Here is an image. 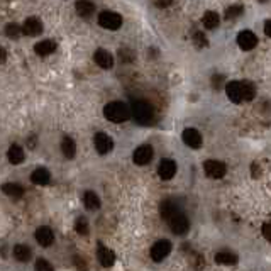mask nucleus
Wrapping results in <instances>:
<instances>
[{
    "label": "nucleus",
    "instance_id": "34",
    "mask_svg": "<svg viewBox=\"0 0 271 271\" xmlns=\"http://www.w3.org/2000/svg\"><path fill=\"white\" fill-rule=\"evenodd\" d=\"M221 82H224V76H222V75H214V78H212V83H214V89H219V87L222 85Z\"/></svg>",
    "mask_w": 271,
    "mask_h": 271
},
{
    "label": "nucleus",
    "instance_id": "6",
    "mask_svg": "<svg viewBox=\"0 0 271 271\" xmlns=\"http://www.w3.org/2000/svg\"><path fill=\"white\" fill-rule=\"evenodd\" d=\"M168 224H170L171 232L177 234V236H185V234L190 230L188 217H186L185 214H181V212H178L177 215H173V217L168 221Z\"/></svg>",
    "mask_w": 271,
    "mask_h": 271
},
{
    "label": "nucleus",
    "instance_id": "3",
    "mask_svg": "<svg viewBox=\"0 0 271 271\" xmlns=\"http://www.w3.org/2000/svg\"><path fill=\"white\" fill-rule=\"evenodd\" d=\"M131 113H133L134 120L141 126H149L155 119V111L153 107L144 100H136L131 105Z\"/></svg>",
    "mask_w": 271,
    "mask_h": 271
},
{
    "label": "nucleus",
    "instance_id": "27",
    "mask_svg": "<svg viewBox=\"0 0 271 271\" xmlns=\"http://www.w3.org/2000/svg\"><path fill=\"white\" fill-rule=\"evenodd\" d=\"M215 261H217L219 265H236L237 256L234 254V252L222 251V252H217V254H215Z\"/></svg>",
    "mask_w": 271,
    "mask_h": 271
},
{
    "label": "nucleus",
    "instance_id": "26",
    "mask_svg": "<svg viewBox=\"0 0 271 271\" xmlns=\"http://www.w3.org/2000/svg\"><path fill=\"white\" fill-rule=\"evenodd\" d=\"M83 203H85V207L89 208V210H97V208H100V199H98V195L95 192H85V195H83Z\"/></svg>",
    "mask_w": 271,
    "mask_h": 271
},
{
    "label": "nucleus",
    "instance_id": "12",
    "mask_svg": "<svg viewBox=\"0 0 271 271\" xmlns=\"http://www.w3.org/2000/svg\"><path fill=\"white\" fill-rule=\"evenodd\" d=\"M158 175L161 177V180H171L177 175V163L173 159H161Z\"/></svg>",
    "mask_w": 271,
    "mask_h": 271
},
{
    "label": "nucleus",
    "instance_id": "25",
    "mask_svg": "<svg viewBox=\"0 0 271 271\" xmlns=\"http://www.w3.org/2000/svg\"><path fill=\"white\" fill-rule=\"evenodd\" d=\"M221 23V17H219L217 12H214V10H208V12L203 14L202 17V24L205 29H215Z\"/></svg>",
    "mask_w": 271,
    "mask_h": 271
},
{
    "label": "nucleus",
    "instance_id": "1",
    "mask_svg": "<svg viewBox=\"0 0 271 271\" xmlns=\"http://www.w3.org/2000/svg\"><path fill=\"white\" fill-rule=\"evenodd\" d=\"M226 93L230 102L241 104L244 100H252L256 95V90L251 82H229L226 87Z\"/></svg>",
    "mask_w": 271,
    "mask_h": 271
},
{
    "label": "nucleus",
    "instance_id": "5",
    "mask_svg": "<svg viewBox=\"0 0 271 271\" xmlns=\"http://www.w3.org/2000/svg\"><path fill=\"white\" fill-rule=\"evenodd\" d=\"M203 171L208 178L212 180H221V178L226 177V164L222 161H217V159H208L203 163Z\"/></svg>",
    "mask_w": 271,
    "mask_h": 271
},
{
    "label": "nucleus",
    "instance_id": "14",
    "mask_svg": "<svg viewBox=\"0 0 271 271\" xmlns=\"http://www.w3.org/2000/svg\"><path fill=\"white\" fill-rule=\"evenodd\" d=\"M178 212H180V207H178V203L175 202V200H164V202H161V207H159V214L161 217L164 219V221H170L173 215H177Z\"/></svg>",
    "mask_w": 271,
    "mask_h": 271
},
{
    "label": "nucleus",
    "instance_id": "28",
    "mask_svg": "<svg viewBox=\"0 0 271 271\" xmlns=\"http://www.w3.org/2000/svg\"><path fill=\"white\" fill-rule=\"evenodd\" d=\"M75 230L80 234V236H89L90 232V227H89V222H87L85 217H78L75 222Z\"/></svg>",
    "mask_w": 271,
    "mask_h": 271
},
{
    "label": "nucleus",
    "instance_id": "9",
    "mask_svg": "<svg viewBox=\"0 0 271 271\" xmlns=\"http://www.w3.org/2000/svg\"><path fill=\"white\" fill-rule=\"evenodd\" d=\"M93 144H95V149H97L98 155H107V153H111L113 148V141L111 139V136H107L105 133L95 134Z\"/></svg>",
    "mask_w": 271,
    "mask_h": 271
},
{
    "label": "nucleus",
    "instance_id": "37",
    "mask_svg": "<svg viewBox=\"0 0 271 271\" xmlns=\"http://www.w3.org/2000/svg\"><path fill=\"white\" fill-rule=\"evenodd\" d=\"M173 0H156V5L158 7H168Z\"/></svg>",
    "mask_w": 271,
    "mask_h": 271
},
{
    "label": "nucleus",
    "instance_id": "13",
    "mask_svg": "<svg viewBox=\"0 0 271 271\" xmlns=\"http://www.w3.org/2000/svg\"><path fill=\"white\" fill-rule=\"evenodd\" d=\"M36 241H38V243L41 244L43 248H49L51 244L54 243L53 230H51L49 227H46V226L39 227V229L36 230Z\"/></svg>",
    "mask_w": 271,
    "mask_h": 271
},
{
    "label": "nucleus",
    "instance_id": "33",
    "mask_svg": "<svg viewBox=\"0 0 271 271\" xmlns=\"http://www.w3.org/2000/svg\"><path fill=\"white\" fill-rule=\"evenodd\" d=\"M263 236H265V239L271 243V222H266L265 226H263Z\"/></svg>",
    "mask_w": 271,
    "mask_h": 271
},
{
    "label": "nucleus",
    "instance_id": "23",
    "mask_svg": "<svg viewBox=\"0 0 271 271\" xmlns=\"http://www.w3.org/2000/svg\"><path fill=\"white\" fill-rule=\"evenodd\" d=\"M12 254H14V258H16L17 261L25 263V261H29V259H31L32 251H31V248L25 246V244H17V246L14 248Z\"/></svg>",
    "mask_w": 271,
    "mask_h": 271
},
{
    "label": "nucleus",
    "instance_id": "21",
    "mask_svg": "<svg viewBox=\"0 0 271 271\" xmlns=\"http://www.w3.org/2000/svg\"><path fill=\"white\" fill-rule=\"evenodd\" d=\"M2 192L7 197H12V199H21L24 195V188L19 183H3L2 185Z\"/></svg>",
    "mask_w": 271,
    "mask_h": 271
},
{
    "label": "nucleus",
    "instance_id": "4",
    "mask_svg": "<svg viewBox=\"0 0 271 271\" xmlns=\"http://www.w3.org/2000/svg\"><path fill=\"white\" fill-rule=\"evenodd\" d=\"M98 24L104 29H109V31H117L122 25V17L117 12H112V10H104V12L98 14Z\"/></svg>",
    "mask_w": 271,
    "mask_h": 271
},
{
    "label": "nucleus",
    "instance_id": "19",
    "mask_svg": "<svg viewBox=\"0 0 271 271\" xmlns=\"http://www.w3.org/2000/svg\"><path fill=\"white\" fill-rule=\"evenodd\" d=\"M7 158L12 164H21L25 159V153L19 144H12L7 151Z\"/></svg>",
    "mask_w": 271,
    "mask_h": 271
},
{
    "label": "nucleus",
    "instance_id": "8",
    "mask_svg": "<svg viewBox=\"0 0 271 271\" xmlns=\"http://www.w3.org/2000/svg\"><path fill=\"white\" fill-rule=\"evenodd\" d=\"M153 156H155V151H153L151 146L142 144V146H139V148H136L133 159H134V163L137 164V166H146V164L153 159Z\"/></svg>",
    "mask_w": 271,
    "mask_h": 271
},
{
    "label": "nucleus",
    "instance_id": "18",
    "mask_svg": "<svg viewBox=\"0 0 271 271\" xmlns=\"http://www.w3.org/2000/svg\"><path fill=\"white\" fill-rule=\"evenodd\" d=\"M54 51H56V43H54L53 39H45V41L38 43V45L34 46V53L38 54V56H49Z\"/></svg>",
    "mask_w": 271,
    "mask_h": 271
},
{
    "label": "nucleus",
    "instance_id": "15",
    "mask_svg": "<svg viewBox=\"0 0 271 271\" xmlns=\"http://www.w3.org/2000/svg\"><path fill=\"white\" fill-rule=\"evenodd\" d=\"M97 258H98V261H100V265L105 266V268L112 266L113 261H115V254H113V251H111L109 248H105L104 244H98V248H97Z\"/></svg>",
    "mask_w": 271,
    "mask_h": 271
},
{
    "label": "nucleus",
    "instance_id": "16",
    "mask_svg": "<svg viewBox=\"0 0 271 271\" xmlns=\"http://www.w3.org/2000/svg\"><path fill=\"white\" fill-rule=\"evenodd\" d=\"M93 60H95V63H97L98 67L104 68V69H109V68L113 67V56L109 53V51H105V49H97V51H95Z\"/></svg>",
    "mask_w": 271,
    "mask_h": 271
},
{
    "label": "nucleus",
    "instance_id": "35",
    "mask_svg": "<svg viewBox=\"0 0 271 271\" xmlns=\"http://www.w3.org/2000/svg\"><path fill=\"white\" fill-rule=\"evenodd\" d=\"M5 61H7V51L3 49L2 46H0V65L5 63Z\"/></svg>",
    "mask_w": 271,
    "mask_h": 271
},
{
    "label": "nucleus",
    "instance_id": "36",
    "mask_svg": "<svg viewBox=\"0 0 271 271\" xmlns=\"http://www.w3.org/2000/svg\"><path fill=\"white\" fill-rule=\"evenodd\" d=\"M265 34L268 36V38H271V19L265 23Z\"/></svg>",
    "mask_w": 271,
    "mask_h": 271
},
{
    "label": "nucleus",
    "instance_id": "11",
    "mask_svg": "<svg viewBox=\"0 0 271 271\" xmlns=\"http://www.w3.org/2000/svg\"><path fill=\"white\" fill-rule=\"evenodd\" d=\"M181 137H183V142L192 149H199L200 146H202V134H200L197 129H193V127L183 131Z\"/></svg>",
    "mask_w": 271,
    "mask_h": 271
},
{
    "label": "nucleus",
    "instance_id": "20",
    "mask_svg": "<svg viewBox=\"0 0 271 271\" xmlns=\"http://www.w3.org/2000/svg\"><path fill=\"white\" fill-rule=\"evenodd\" d=\"M31 181L34 183V185H47V183L51 181V173L46 170V168H38V170L32 171L31 175Z\"/></svg>",
    "mask_w": 271,
    "mask_h": 271
},
{
    "label": "nucleus",
    "instance_id": "17",
    "mask_svg": "<svg viewBox=\"0 0 271 271\" xmlns=\"http://www.w3.org/2000/svg\"><path fill=\"white\" fill-rule=\"evenodd\" d=\"M23 32L27 36H39L43 32V23L36 17H29L23 25Z\"/></svg>",
    "mask_w": 271,
    "mask_h": 271
},
{
    "label": "nucleus",
    "instance_id": "10",
    "mask_svg": "<svg viewBox=\"0 0 271 271\" xmlns=\"http://www.w3.org/2000/svg\"><path fill=\"white\" fill-rule=\"evenodd\" d=\"M237 45H239L241 49L251 51V49H254V47L258 46V38H256L254 32L243 31V32H239V36H237Z\"/></svg>",
    "mask_w": 271,
    "mask_h": 271
},
{
    "label": "nucleus",
    "instance_id": "32",
    "mask_svg": "<svg viewBox=\"0 0 271 271\" xmlns=\"http://www.w3.org/2000/svg\"><path fill=\"white\" fill-rule=\"evenodd\" d=\"M36 270H47V271H51L53 270V265H49V263L46 261V259H43V258H39L38 261H36Z\"/></svg>",
    "mask_w": 271,
    "mask_h": 271
},
{
    "label": "nucleus",
    "instance_id": "38",
    "mask_svg": "<svg viewBox=\"0 0 271 271\" xmlns=\"http://www.w3.org/2000/svg\"><path fill=\"white\" fill-rule=\"evenodd\" d=\"M259 2H261V3H266V2H268V0H259Z\"/></svg>",
    "mask_w": 271,
    "mask_h": 271
},
{
    "label": "nucleus",
    "instance_id": "2",
    "mask_svg": "<svg viewBox=\"0 0 271 271\" xmlns=\"http://www.w3.org/2000/svg\"><path fill=\"white\" fill-rule=\"evenodd\" d=\"M104 115H105V119L111 120V122L120 124V122H126L131 117V109L127 107L124 102H119V100L111 102V104L105 105Z\"/></svg>",
    "mask_w": 271,
    "mask_h": 271
},
{
    "label": "nucleus",
    "instance_id": "29",
    "mask_svg": "<svg viewBox=\"0 0 271 271\" xmlns=\"http://www.w3.org/2000/svg\"><path fill=\"white\" fill-rule=\"evenodd\" d=\"M243 12H244V7L243 5H230L229 9L226 10V19H236V17H239V16H243Z\"/></svg>",
    "mask_w": 271,
    "mask_h": 271
},
{
    "label": "nucleus",
    "instance_id": "24",
    "mask_svg": "<svg viewBox=\"0 0 271 271\" xmlns=\"http://www.w3.org/2000/svg\"><path fill=\"white\" fill-rule=\"evenodd\" d=\"M61 151H63V155H65V158H68V159H71V158H75V155H76V144H75V141H73L71 137H63V141H61Z\"/></svg>",
    "mask_w": 271,
    "mask_h": 271
},
{
    "label": "nucleus",
    "instance_id": "22",
    "mask_svg": "<svg viewBox=\"0 0 271 271\" xmlns=\"http://www.w3.org/2000/svg\"><path fill=\"white\" fill-rule=\"evenodd\" d=\"M75 7H76V12H78L80 17H90V16H93V12H95V5L90 0H78Z\"/></svg>",
    "mask_w": 271,
    "mask_h": 271
},
{
    "label": "nucleus",
    "instance_id": "30",
    "mask_svg": "<svg viewBox=\"0 0 271 271\" xmlns=\"http://www.w3.org/2000/svg\"><path fill=\"white\" fill-rule=\"evenodd\" d=\"M21 32H23V29H21L17 24H9L5 27V34L9 36V38H19Z\"/></svg>",
    "mask_w": 271,
    "mask_h": 271
},
{
    "label": "nucleus",
    "instance_id": "7",
    "mask_svg": "<svg viewBox=\"0 0 271 271\" xmlns=\"http://www.w3.org/2000/svg\"><path fill=\"white\" fill-rule=\"evenodd\" d=\"M170 252H171V243L170 241H166V239H161V241H158V243L153 244L149 254H151L153 261L159 263V261H163V259L166 258Z\"/></svg>",
    "mask_w": 271,
    "mask_h": 271
},
{
    "label": "nucleus",
    "instance_id": "31",
    "mask_svg": "<svg viewBox=\"0 0 271 271\" xmlns=\"http://www.w3.org/2000/svg\"><path fill=\"white\" fill-rule=\"evenodd\" d=\"M193 43H195L199 47L208 46V41H207V38H205L203 32H195V34H193Z\"/></svg>",
    "mask_w": 271,
    "mask_h": 271
}]
</instances>
